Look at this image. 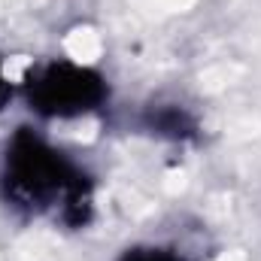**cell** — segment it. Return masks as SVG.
<instances>
[{
	"label": "cell",
	"mask_w": 261,
	"mask_h": 261,
	"mask_svg": "<svg viewBox=\"0 0 261 261\" xmlns=\"http://www.w3.org/2000/svg\"><path fill=\"white\" fill-rule=\"evenodd\" d=\"M0 192L18 210L58 213V219L70 228H82L91 219V176L34 128H18L9 137Z\"/></svg>",
	"instance_id": "6da1fadb"
},
{
	"label": "cell",
	"mask_w": 261,
	"mask_h": 261,
	"mask_svg": "<svg viewBox=\"0 0 261 261\" xmlns=\"http://www.w3.org/2000/svg\"><path fill=\"white\" fill-rule=\"evenodd\" d=\"M107 97V79L76 61H46L24 76V100L43 119H79L97 113Z\"/></svg>",
	"instance_id": "7a4b0ae2"
},
{
	"label": "cell",
	"mask_w": 261,
	"mask_h": 261,
	"mask_svg": "<svg viewBox=\"0 0 261 261\" xmlns=\"http://www.w3.org/2000/svg\"><path fill=\"white\" fill-rule=\"evenodd\" d=\"M143 125L152 130L155 137H164V140H173V143H186V140H195L197 137L195 116L186 107H179V103L149 107L146 116H143Z\"/></svg>",
	"instance_id": "3957f363"
},
{
	"label": "cell",
	"mask_w": 261,
	"mask_h": 261,
	"mask_svg": "<svg viewBox=\"0 0 261 261\" xmlns=\"http://www.w3.org/2000/svg\"><path fill=\"white\" fill-rule=\"evenodd\" d=\"M119 261H186V255L173 246H130Z\"/></svg>",
	"instance_id": "277c9868"
},
{
	"label": "cell",
	"mask_w": 261,
	"mask_h": 261,
	"mask_svg": "<svg viewBox=\"0 0 261 261\" xmlns=\"http://www.w3.org/2000/svg\"><path fill=\"white\" fill-rule=\"evenodd\" d=\"M9 97H12V85H9V79L3 73V64H0V110L9 103Z\"/></svg>",
	"instance_id": "5b68a950"
}]
</instances>
